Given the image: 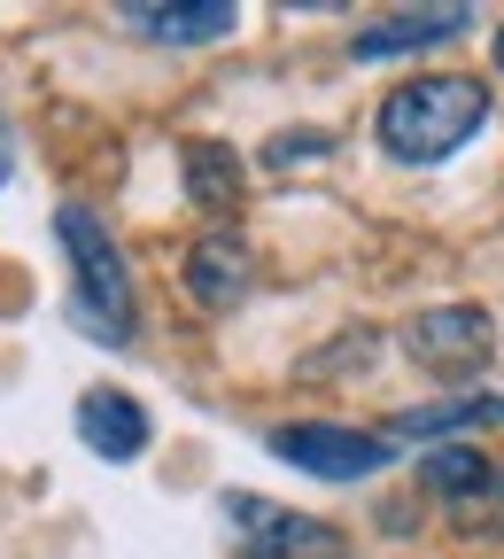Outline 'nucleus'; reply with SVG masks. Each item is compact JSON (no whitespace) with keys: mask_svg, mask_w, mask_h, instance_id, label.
<instances>
[{"mask_svg":"<svg viewBox=\"0 0 504 559\" xmlns=\"http://www.w3.org/2000/svg\"><path fill=\"white\" fill-rule=\"evenodd\" d=\"M489 124V86L466 70H427L381 102V148L396 164H443Z\"/></svg>","mask_w":504,"mask_h":559,"instance_id":"nucleus-1","label":"nucleus"},{"mask_svg":"<svg viewBox=\"0 0 504 559\" xmlns=\"http://www.w3.org/2000/svg\"><path fill=\"white\" fill-rule=\"evenodd\" d=\"M55 234H62V249H70V319H79L94 342H109V349H124L132 342V326H140V304H132V272H124V257H117V241L101 234V218L86 202H62L55 210Z\"/></svg>","mask_w":504,"mask_h":559,"instance_id":"nucleus-2","label":"nucleus"},{"mask_svg":"<svg viewBox=\"0 0 504 559\" xmlns=\"http://www.w3.org/2000/svg\"><path fill=\"white\" fill-rule=\"evenodd\" d=\"M226 521H233V551L241 559H349V536L334 521L264 506V498H249V489L226 498Z\"/></svg>","mask_w":504,"mask_h":559,"instance_id":"nucleus-3","label":"nucleus"},{"mask_svg":"<svg viewBox=\"0 0 504 559\" xmlns=\"http://www.w3.org/2000/svg\"><path fill=\"white\" fill-rule=\"evenodd\" d=\"M404 349H411V366L435 373V381H473L489 366V349H496V326L473 304H435V311H419L404 326Z\"/></svg>","mask_w":504,"mask_h":559,"instance_id":"nucleus-4","label":"nucleus"},{"mask_svg":"<svg viewBox=\"0 0 504 559\" xmlns=\"http://www.w3.org/2000/svg\"><path fill=\"white\" fill-rule=\"evenodd\" d=\"M272 459L303 466L319 481H365V474L388 466V436L334 428V419H296V428H272Z\"/></svg>","mask_w":504,"mask_h":559,"instance_id":"nucleus-5","label":"nucleus"},{"mask_svg":"<svg viewBox=\"0 0 504 559\" xmlns=\"http://www.w3.org/2000/svg\"><path fill=\"white\" fill-rule=\"evenodd\" d=\"M79 436H86L94 459L124 466V459L148 451V412H140V396H124V389H86L79 396Z\"/></svg>","mask_w":504,"mask_h":559,"instance_id":"nucleus-6","label":"nucleus"},{"mask_svg":"<svg viewBox=\"0 0 504 559\" xmlns=\"http://www.w3.org/2000/svg\"><path fill=\"white\" fill-rule=\"evenodd\" d=\"M249 249L233 241V234H202L194 249H187V296L202 304V311H233L241 296H249Z\"/></svg>","mask_w":504,"mask_h":559,"instance_id":"nucleus-7","label":"nucleus"},{"mask_svg":"<svg viewBox=\"0 0 504 559\" xmlns=\"http://www.w3.org/2000/svg\"><path fill=\"white\" fill-rule=\"evenodd\" d=\"M466 24H473V9H396V16H381V24H365L349 47H357V62H381V55H411V47L458 39Z\"/></svg>","mask_w":504,"mask_h":559,"instance_id":"nucleus-8","label":"nucleus"},{"mask_svg":"<svg viewBox=\"0 0 504 559\" xmlns=\"http://www.w3.org/2000/svg\"><path fill=\"white\" fill-rule=\"evenodd\" d=\"M140 39H171V47H202V39H226L233 24H241V9L233 0H179V9H117Z\"/></svg>","mask_w":504,"mask_h":559,"instance_id":"nucleus-9","label":"nucleus"},{"mask_svg":"<svg viewBox=\"0 0 504 559\" xmlns=\"http://www.w3.org/2000/svg\"><path fill=\"white\" fill-rule=\"evenodd\" d=\"M419 474H427V489L451 498V506H489V498H496V466H489V451H473V443H435V451L419 459Z\"/></svg>","mask_w":504,"mask_h":559,"instance_id":"nucleus-10","label":"nucleus"},{"mask_svg":"<svg viewBox=\"0 0 504 559\" xmlns=\"http://www.w3.org/2000/svg\"><path fill=\"white\" fill-rule=\"evenodd\" d=\"M187 194L202 210H233L241 202V156L218 140H187Z\"/></svg>","mask_w":504,"mask_h":559,"instance_id":"nucleus-11","label":"nucleus"},{"mask_svg":"<svg viewBox=\"0 0 504 559\" xmlns=\"http://www.w3.org/2000/svg\"><path fill=\"white\" fill-rule=\"evenodd\" d=\"M481 419H504V396H451V404L396 412V436H451V428H481Z\"/></svg>","mask_w":504,"mask_h":559,"instance_id":"nucleus-12","label":"nucleus"},{"mask_svg":"<svg viewBox=\"0 0 504 559\" xmlns=\"http://www.w3.org/2000/svg\"><path fill=\"white\" fill-rule=\"evenodd\" d=\"M311 156H326V132H279L264 148V164H311Z\"/></svg>","mask_w":504,"mask_h":559,"instance_id":"nucleus-13","label":"nucleus"},{"mask_svg":"<svg viewBox=\"0 0 504 559\" xmlns=\"http://www.w3.org/2000/svg\"><path fill=\"white\" fill-rule=\"evenodd\" d=\"M496 70H504V32H496Z\"/></svg>","mask_w":504,"mask_h":559,"instance_id":"nucleus-14","label":"nucleus"},{"mask_svg":"<svg viewBox=\"0 0 504 559\" xmlns=\"http://www.w3.org/2000/svg\"><path fill=\"white\" fill-rule=\"evenodd\" d=\"M0 179H9V156H0Z\"/></svg>","mask_w":504,"mask_h":559,"instance_id":"nucleus-15","label":"nucleus"},{"mask_svg":"<svg viewBox=\"0 0 504 559\" xmlns=\"http://www.w3.org/2000/svg\"><path fill=\"white\" fill-rule=\"evenodd\" d=\"M496 489H504V474H496Z\"/></svg>","mask_w":504,"mask_h":559,"instance_id":"nucleus-16","label":"nucleus"}]
</instances>
